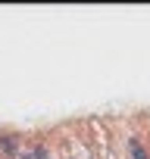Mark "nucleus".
<instances>
[{
	"label": "nucleus",
	"instance_id": "nucleus-1",
	"mask_svg": "<svg viewBox=\"0 0 150 159\" xmlns=\"http://www.w3.org/2000/svg\"><path fill=\"white\" fill-rule=\"evenodd\" d=\"M131 153H134V159H147V153H144V147L138 140H131Z\"/></svg>",
	"mask_w": 150,
	"mask_h": 159
},
{
	"label": "nucleus",
	"instance_id": "nucleus-2",
	"mask_svg": "<svg viewBox=\"0 0 150 159\" xmlns=\"http://www.w3.org/2000/svg\"><path fill=\"white\" fill-rule=\"evenodd\" d=\"M3 150H10V153H13V150H16V140H13V137H3Z\"/></svg>",
	"mask_w": 150,
	"mask_h": 159
}]
</instances>
